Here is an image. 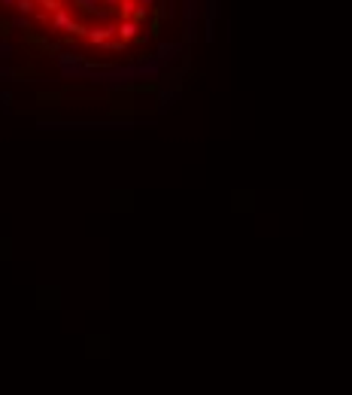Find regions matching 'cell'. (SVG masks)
<instances>
[{"label":"cell","mask_w":352,"mask_h":395,"mask_svg":"<svg viewBox=\"0 0 352 395\" xmlns=\"http://www.w3.org/2000/svg\"><path fill=\"white\" fill-rule=\"evenodd\" d=\"M182 16H186L188 25H194V19H198V0H182Z\"/></svg>","instance_id":"7a4b0ae2"},{"label":"cell","mask_w":352,"mask_h":395,"mask_svg":"<svg viewBox=\"0 0 352 395\" xmlns=\"http://www.w3.org/2000/svg\"><path fill=\"white\" fill-rule=\"evenodd\" d=\"M137 34H140L137 22H118V43H131V40H137Z\"/></svg>","instance_id":"6da1fadb"}]
</instances>
